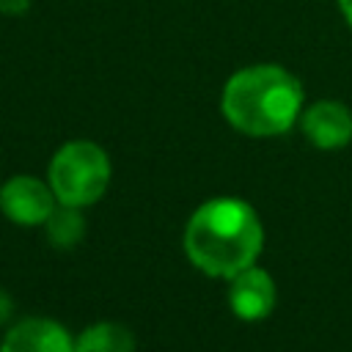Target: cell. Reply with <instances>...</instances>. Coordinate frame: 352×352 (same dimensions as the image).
Instances as JSON below:
<instances>
[{
	"instance_id": "obj_5",
	"label": "cell",
	"mask_w": 352,
	"mask_h": 352,
	"mask_svg": "<svg viewBox=\"0 0 352 352\" xmlns=\"http://www.w3.org/2000/svg\"><path fill=\"white\" fill-rule=\"evenodd\" d=\"M297 126L314 148L338 151L352 143V107L341 99L305 102Z\"/></svg>"
},
{
	"instance_id": "obj_12",
	"label": "cell",
	"mask_w": 352,
	"mask_h": 352,
	"mask_svg": "<svg viewBox=\"0 0 352 352\" xmlns=\"http://www.w3.org/2000/svg\"><path fill=\"white\" fill-rule=\"evenodd\" d=\"M336 8H338V16L344 19V25L352 30V0H336Z\"/></svg>"
},
{
	"instance_id": "obj_11",
	"label": "cell",
	"mask_w": 352,
	"mask_h": 352,
	"mask_svg": "<svg viewBox=\"0 0 352 352\" xmlns=\"http://www.w3.org/2000/svg\"><path fill=\"white\" fill-rule=\"evenodd\" d=\"M11 314H14V300H11V294L6 289H0V327L11 319Z\"/></svg>"
},
{
	"instance_id": "obj_8",
	"label": "cell",
	"mask_w": 352,
	"mask_h": 352,
	"mask_svg": "<svg viewBox=\"0 0 352 352\" xmlns=\"http://www.w3.org/2000/svg\"><path fill=\"white\" fill-rule=\"evenodd\" d=\"M135 333L113 319L91 322L74 336V352H135Z\"/></svg>"
},
{
	"instance_id": "obj_2",
	"label": "cell",
	"mask_w": 352,
	"mask_h": 352,
	"mask_svg": "<svg viewBox=\"0 0 352 352\" xmlns=\"http://www.w3.org/2000/svg\"><path fill=\"white\" fill-rule=\"evenodd\" d=\"M187 261L209 275L228 280L256 264L264 250V226L258 212L236 195H217L195 206L184 226Z\"/></svg>"
},
{
	"instance_id": "obj_13",
	"label": "cell",
	"mask_w": 352,
	"mask_h": 352,
	"mask_svg": "<svg viewBox=\"0 0 352 352\" xmlns=\"http://www.w3.org/2000/svg\"><path fill=\"white\" fill-rule=\"evenodd\" d=\"M0 341H3V338H0Z\"/></svg>"
},
{
	"instance_id": "obj_10",
	"label": "cell",
	"mask_w": 352,
	"mask_h": 352,
	"mask_svg": "<svg viewBox=\"0 0 352 352\" xmlns=\"http://www.w3.org/2000/svg\"><path fill=\"white\" fill-rule=\"evenodd\" d=\"M33 0H0V14L3 16H25L30 11Z\"/></svg>"
},
{
	"instance_id": "obj_3",
	"label": "cell",
	"mask_w": 352,
	"mask_h": 352,
	"mask_svg": "<svg viewBox=\"0 0 352 352\" xmlns=\"http://www.w3.org/2000/svg\"><path fill=\"white\" fill-rule=\"evenodd\" d=\"M113 179V162L104 146L88 138L60 143L47 162V182L58 204L88 209L104 198Z\"/></svg>"
},
{
	"instance_id": "obj_9",
	"label": "cell",
	"mask_w": 352,
	"mask_h": 352,
	"mask_svg": "<svg viewBox=\"0 0 352 352\" xmlns=\"http://www.w3.org/2000/svg\"><path fill=\"white\" fill-rule=\"evenodd\" d=\"M41 228H44L47 242L55 250H72L85 239V214L77 206L58 204Z\"/></svg>"
},
{
	"instance_id": "obj_7",
	"label": "cell",
	"mask_w": 352,
	"mask_h": 352,
	"mask_svg": "<svg viewBox=\"0 0 352 352\" xmlns=\"http://www.w3.org/2000/svg\"><path fill=\"white\" fill-rule=\"evenodd\" d=\"M0 352H74V336L50 316H25L6 330Z\"/></svg>"
},
{
	"instance_id": "obj_4",
	"label": "cell",
	"mask_w": 352,
	"mask_h": 352,
	"mask_svg": "<svg viewBox=\"0 0 352 352\" xmlns=\"http://www.w3.org/2000/svg\"><path fill=\"white\" fill-rule=\"evenodd\" d=\"M58 198L47 179L16 173L0 184V212L8 223L22 228H41L55 212Z\"/></svg>"
},
{
	"instance_id": "obj_6",
	"label": "cell",
	"mask_w": 352,
	"mask_h": 352,
	"mask_svg": "<svg viewBox=\"0 0 352 352\" xmlns=\"http://www.w3.org/2000/svg\"><path fill=\"white\" fill-rule=\"evenodd\" d=\"M278 286L275 278L256 264L245 267L234 278H228V308L242 322H261L275 311Z\"/></svg>"
},
{
	"instance_id": "obj_1",
	"label": "cell",
	"mask_w": 352,
	"mask_h": 352,
	"mask_svg": "<svg viewBox=\"0 0 352 352\" xmlns=\"http://www.w3.org/2000/svg\"><path fill=\"white\" fill-rule=\"evenodd\" d=\"M305 107L300 77L272 60L231 72L220 88L223 121L245 138H280L292 132Z\"/></svg>"
}]
</instances>
